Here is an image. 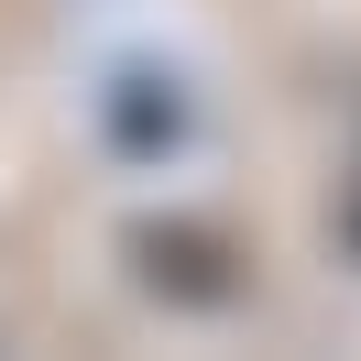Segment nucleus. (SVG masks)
Returning a JSON list of instances; mask_svg holds the SVG:
<instances>
[{"label": "nucleus", "instance_id": "nucleus-2", "mask_svg": "<svg viewBox=\"0 0 361 361\" xmlns=\"http://www.w3.org/2000/svg\"><path fill=\"white\" fill-rule=\"evenodd\" d=\"M99 132H110V154H132V164H176L186 142H197V99H186V77L121 66L110 88H99Z\"/></svg>", "mask_w": 361, "mask_h": 361}, {"label": "nucleus", "instance_id": "nucleus-1", "mask_svg": "<svg viewBox=\"0 0 361 361\" xmlns=\"http://www.w3.org/2000/svg\"><path fill=\"white\" fill-rule=\"evenodd\" d=\"M132 285L164 295V307H230L241 295V252L197 219H164V230H132Z\"/></svg>", "mask_w": 361, "mask_h": 361}, {"label": "nucleus", "instance_id": "nucleus-3", "mask_svg": "<svg viewBox=\"0 0 361 361\" xmlns=\"http://www.w3.org/2000/svg\"><path fill=\"white\" fill-rule=\"evenodd\" d=\"M339 230H350V252H361V197H350V208H339Z\"/></svg>", "mask_w": 361, "mask_h": 361}]
</instances>
